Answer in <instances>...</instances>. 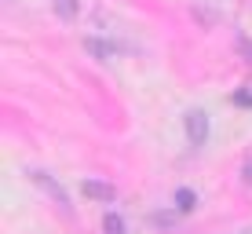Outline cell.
I'll return each instance as SVG.
<instances>
[{
	"label": "cell",
	"mask_w": 252,
	"mask_h": 234,
	"mask_svg": "<svg viewBox=\"0 0 252 234\" xmlns=\"http://www.w3.org/2000/svg\"><path fill=\"white\" fill-rule=\"evenodd\" d=\"M30 179H33V183H37L40 190H44V194H48V198H51V201H55V205H59V209H66V212H69V194H66V190H63V187H59V183H55V179H51V176H48V172H44V168H33V172H30Z\"/></svg>",
	"instance_id": "cell-1"
},
{
	"label": "cell",
	"mask_w": 252,
	"mask_h": 234,
	"mask_svg": "<svg viewBox=\"0 0 252 234\" xmlns=\"http://www.w3.org/2000/svg\"><path fill=\"white\" fill-rule=\"evenodd\" d=\"M183 125H187L190 146H205V139H208V114L205 110H190V114L183 117Z\"/></svg>",
	"instance_id": "cell-2"
},
{
	"label": "cell",
	"mask_w": 252,
	"mask_h": 234,
	"mask_svg": "<svg viewBox=\"0 0 252 234\" xmlns=\"http://www.w3.org/2000/svg\"><path fill=\"white\" fill-rule=\"evenodd\" d=\"M81 190H84V198H92V201H117V187L106 183V179H84Z\"/></svg>",
	"instance_id": "cell-3"
},
{
	"label": "cell",
	"mask_w": 252,
	"mask_h": 234,
	"mask_svg": "<svg viewBox=\"0 0 252 234\" xmlns=\"http://www.w3.org/2000/svg\"><path fill=\"white\" fill-rule=\"evenodd\" d=\"M84 51H88V55H95L99 63L117 59V44H110V40H102V37H84Z\"/></svg>",
	"instance_id": "cell-4"
},
{
	"label": "cell",
	"mask_w": 252,
	"mask_h": 234,
	"mask_svg": "<svg viewBox=\"0 0 252 234\" xmlns=\"http://www.w3.org/2000/svg\"><path fill=\"white\" fill-rule=\"evenodd\" d=\"M55 15L63 22H77V15H81V0H55Z\"/></svg>",
	"instance_id": "cell-5"
},
{
	"label": "cell",
	"mask_w": 252,
	"mask_h": 234,
	"mask_svg": "<svg viewBox=\"0 0 252 234\" xmlns=\"http://www.w3.org/2000/svg\"><path fill=\"white\" fill-rule=\"evenodd\" d=\"M194 205H197V194L190 187H179L176 190V209L179 212H194Z\"/></svg>",
	"instance_id": "cell-6"
},
{
	"label": "cell",
	"mask_w": 252,
	"mask_h": 234,
	"mask_svg": "<svg viewBox=\"0 0 252 234\" xmlns=\"http://www.w3.org/2000/svg\"><path fill=\"white\" fill-rule=\"evenodd\" d=\"M102 227H106V234H125V220H121L117 212H106V220H102Z\"/></svg>",
	"instance_id": "cell-7"
},
{
	"label": "cell",
	"mask_w": 252,
	"mask_h": 234,
	"mask_svg": "<svg viewBox=\"0 0 252 234\" xmlns=\"http://www.w3.org/2000/svg\"><path fill=\"white\" fill-rule=\"evenodd\" d=\"M154 223H158V227H172L176 216H172V212H154Z\"/></svg>",
	"instance_id": "cell-8"
},
{
	"label": "cell",
	"mask_w": 252,
	"mask_h": 234,
	"mask_svg": "<svg viewBox=\"0 0 252 234\" xmlns=\"http://www.w3.org/2000/svg\"><path fill=\"white\" fill-rule=\"evenodd\" d=\"M238 48H241V51H245V59H249V63H252V40H245V37H241V40H238Z\"/></svg>",
	"instance_id": "cell-9"
},
{
	"label": "cell",
	"mask_w": 252,
	"mask_h": 234,
	"mask_svg": "<svg viewBox=\"0 0 252 234\" xmlns=\"http://www.w3.org/2000/svg\"><path fill=\"white\" fill-rule=\"evenodd\" d=\"M241 179H245V183H252V158L245 161V168H241Z\"/></svg>",
	"instance_id": "cell-10"
},
{
	"label": "cell",
	"mask_w": 252,
	"mask_h": 234,
	"mask_svg": "<svg viewBox=\"0 0 252 234\" xmlns=\"http://www.w3.org/2000/svg\"><path fill=\"white\" fill-rule=\"evenodd\" d=\"M234 102H241V106H252V95L241 92V95H234Z\"/></svg>",
	"instance_id": "cell-11"
},
{
	"label": "cell",
	"mask_w": 252,
	"mask_h": 234,
	"mask_svg": "<svg viewBox=\"0 0 252 234\" xmlns=\"http://www.w3.org/2000/svg\"><path fill=\"white\" fill-rule=\"evenodd\" d=\"M245 234H252V231H245Z\"/></svg>",
	"instance_id": "cell-12"
}]
</instances>
